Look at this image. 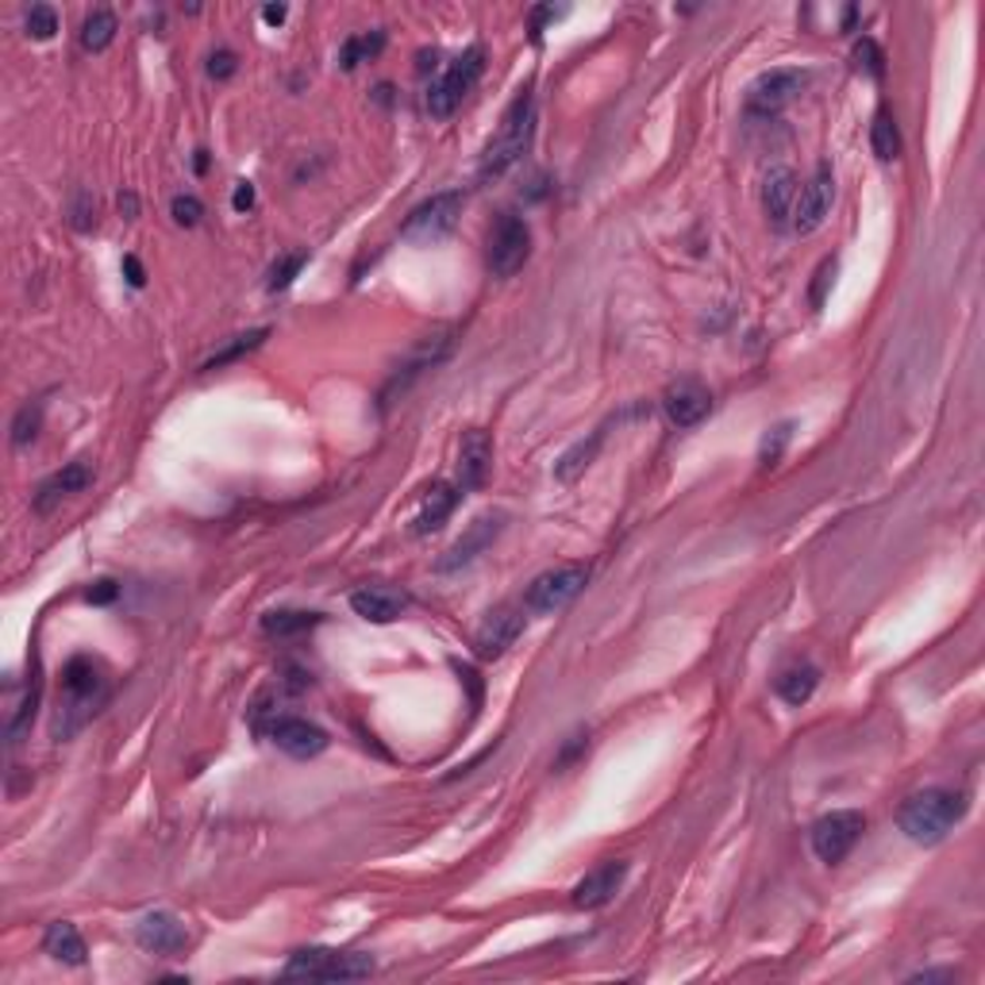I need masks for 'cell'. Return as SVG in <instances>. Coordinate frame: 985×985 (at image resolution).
<instances>
[{"label": "cell", "mask_w": 985, "mask_h": 985, "mask_svg": "<svg viewBox=\"0 0 985 985\" xmlns=\"http://www.w3.org/2000/svg\"><path fill=\"white\" fill-rule=\"evenodd\" d=\"M112 686H108L105 666L93 663L89 655H78L62 666V686H58L54 720H50V736L58 743L73 739L89 720L108 705Z\"/></svg>", "instance_id": "1"}, {"label": "cell", "mask_w": 985, "mask_h": 985, "mask_svg": "<svg viewBox=\"0 0 985 985\" xmlns=\"http://www.w3.org/2000/svg\"><path fill=\"white\" fill-rule=\"evenodd\" d=\"M531 136H536V100H531V89H520L516 100L508 105V112L500 116L497 136L489 139L486 155H481L478 166V181H497L528 155Z\"/></svg>", "instance_id": "2"}, {"label": "cell", "mask_w": 985, "mask_h": 985, "mask_svg": "<svg viewBox=\"0 0 985 985\" xmlns=\"http://www.w3.org/2000/svg\"><path fill=\"white\" fill-rule=\"evenodd\" d=\"M966 816V797L958 789H924L901 805V832L921 847H936L947 839V832Z\"/></svg>", "instance_id": "3"}, {"label": "cell", "mask_w": 985, "mask_h": 985, "mask_svg": "<svg viewBox=\"0 0 985 985\" xmlns=\"http://www.w3.org/2000/svg\"><path fill=\"white\" fill-rule=\"evenodd\" d=\"M378 971L370 955L362 951H331V947H305L293 951L286 963V978H316V982H355L370 978Z\"/></svg>", "instance_id": "4"}, {"label": "cell", "mask_w": 985, "mask_h": 985, "mask_svg": "<svg viewBox=\"0 0 985 985\" xmlns=\"http://www.w3.org/2000/svg\"><path fill=\"white\" fill-rule=\"evenodd\" d=\"M462 200H466L462 189H444V193H431L428 200H420V205L408 212L400 236H405L408 243H420V247H431V243H439V239H447L450 231L458 228Z\"/></svg>", "instance_id": "5"}, {"label": "cell", "mask_w": 985, "mask_h": 985, "mask_svg": "<svg viewBox=\"0 0 985 985\" xmlns=\"http://www.w3.org/2000/svg\"><path fill=\"white\" fill-rule=\"evenodd\" d=\"M481 70H486V50H481V47H466L462 54H458L455 62H450L447 70L439 73V81H431V89H428V112L436 116V120H447V116L455 112V108L462 105L466 97H470V89L478 86Z\"/></svg>", "instance_id": "6"}, {"label": "cell", "mask_w": 985, "mask_h": 985, "mask_svg": "<svg viewBox=\"0 0 985 985\" xmlns=\"http://www.w3.org/2000/svg\"><path fill=\"white\" fill-rule=\"evenodd\" d=\"M589 581V566L586 563H563L555 570H543L536 581L524 593V608L536 616H550V613H563Z\"/></svg>", "instance_id": "7"}, {"label": "cell", "mask_w": 985, "mask_h": 985, "mask_svg": "<svg viewBox=\"0 0 985 985\" xmlns=\"http://www.w3.org/2000/svg\"><path fill=\"white\" fill-rule=\"evenodd\" d=\"M531 258V228L520 216H500L497 228L489 231V273L492 278H513Z\"/></svg>", "instance_id": "8"}, {"label": "cell", "mask_w": 985, "mask_h": 985, "mask_svg": "<svg viewBox=\"0 0 985 985\" xmlns=\"http://www.w3.org/2000/svg\"><path fill=\"white\" fill-rule=\"evenodd\" d=\"M866 820L863 813H855V808H836V813L820 816V820L813 824V850L820 863L836 866L843 863V858L850 855V847L858 843V836H863Z\"/></svg>", "instance_id": "9"}, {"label": "cell", "mask_w": 985, "mask_h": 985, "mask_svg": "<svg viewBox=\"0 0 985 985\" xmlns=\"http://www.w3.org/2000/svg\"><path fill=\"white\" fill-rule=\"evenodd\" d=\"M832 197H836V178H832V166L820 162L805 189L793 200V231L800 236H813L832 212Z\"/></svg>", "instance_id": "10"}, {"label": "cell", "mask_w": 985, "mask_h": 985, "mask_svg": "<svg viewBox=\"0 0 985 985\" xmlns=\"http://www.w3.org/2000/svg\"><path fill=\"white\" fill-rule=\"evenodd\" d=\"M266 736H270V743L278 750H286V755L293 758H316L328 750V732L316 728L312 720H305V716H273L270 724H266Z\"/></svg>", "instance_id": "11"}, {"label": "cell", "mask_w": 985, "mask_h": 985, "mask_svg": "<svg viewBox=\"0 0 985 985\" xmlns=\"http://www.w3.org/2000/svg\"><path fill=\"white\" fill-rule=\"evenodd\" d=\"M500 531H505V513L478 516V520H474L470 528L462 531V536L450 543V550L436 563V570L439 574H455V570H462V566H470L474 558L481 555V550L492 547V539H497Z\"/></svg>", "instance_id": "12"}, {"label": "cell", "mask_w": 985, "mask_h": 985, "mask_svg": "<svg viewBox=\"0 0 985 985\" xmlns=\"http://www.w3.org/2000/svg\"><path fill=\"white\" fill-rule=\"evenodd\" d=\"M808 86V73L805 70H770V73H758L755 86L747 89V108L758 116H774L778 108H786L800 89Z\"/></svg>", "instance_id": "13"}, {"label": "cell", "mask_w": 985, "mask_h": 985, "mask_svg": "<svg viewBox=\"0 0 985 985\" xmlns=\"http://www.w3.org/2000/svg\"><path fill=\"white\" fill-rule=\"evenodd\" d=\"M524 624H528V620H524V608H516V605L492 608L486 620H481L478 636H474V650H478V658L492 663V658L505 655V650L524 636Z\"/></svg>", "instance_id": "14"}, {"label": "cell", "mask_w": 985, "mask_h": 985, "mask_svg": "<svg viewBox=\"0 0 985 985\" xmlns=\"http://www.w3.org/2000/svg\"><path fill=\"white\" fill-rule=\"evenodd\" d=\"M663 412H666V420H670L674 428H697V424L713 412V394H708L700 381L681 378V381H674V386L666 389Z\"/></svg>", "instance_id": "15"}, {"label": "cell", "mask_w": 985, "mask_h": 985, "mask_svg": "<svg viewBox=\"0 0 985 985\" xmlns=\"http://www.w3.org/2000/svg\"><path fill=\"white\" fill-rule=\"evenodd\" d=\"M624 878H628V863H620V858H608V863H600L597 870H589L586 878L574 886V908H600L608 905V901L620 893Z\"/></svg>", "instance_id": "16"}, {"label": "cell", "mask_w": 985, "mask_h": 985, "mask_svg": "<svg viewBox=\"0 0 985 985\" xmlns=\"http://www.w3.org/2000/svg\"><path fill=\"white\" fill-rule=\"evenodd\" d=\"M136 939L139 947L155 951V955H178L189 947V928L173 913H147L136 924Z\"/></svg>", "instance_id": "17"}, {"label": "cell", "mask_w": 985, "mask_h": 985, "mask_svg": "<svg viewBox=\"0 0 985 985\" xmlns=\"http://www.w3.org/2000/svg\"><path fill=\"white\" fill-rule=\"evenodd\" d=\"M492 466V444L481 428H470L462 436V447H458V481L455 486L462 492L486 486V474Z\"/></svg>", "instance_id": "18"}, {"label": "cell", "mask_w": 985, "mask_h": 985, "mask_svg": "<svg viewBox=\"0 0 985 985\" xmlns=\"http://www.w3.org/2000/svg\"><path fill=\"white\" fill-rule=\"evenodd\" d=\"M350 608H355L366 624H394L408 608V597L389 586H362L350 593Z\"/></svg>", "instance_id": "19"}, {"label": "cell", "mask_w": 985, "mask_h": 985, "mask_svg": "<svg viewBox=\"0 0 985 985\" xmlns=\"http://www.w3.org/2000/svg\"><path fill=\"white\" fill-rule=\"evenodd\" d=\"M458 500H462V489L450 486V481H436V486L424 492V505H420V513H416V520H412L416 536H431V531L444 528L447 516L458 508Z\"/></svg>", "instance_id": "20"}, {"label": "cell", "mask_w": 985, "mask_h": 985, "mask_svg": "<svg viewBox=\"0 0 985 985\" xmlns=\"http://www.w3.org/2000/svg\"><path fill=\"white\" fill-rule=\"evenodd\" d=\"M93 481V466L89 462H66L58 474H50V478L39 486L36 492V513H50V508L58 505L62 497H70V492H81Z\"/></svg>", "instance_id": "21"}, {"label": "cell", "mask_w": 985, "mask_h": 985, "mask_svg": "<svg viewBox=\"0 0 985 985\" xmlns=\"http://www.w3.org/2000/svg\"><path fill=\"white\" fill-rule=\"evenodd\" d=\"M447 350H450V339H447V336H428L420 347L412 350V355H408V362H405V366H397L394 381H389V389H386V394H381V397L389 400V397L397 394V389H400V394H405L408 381L420 378V374H424V370H431V366H436V362H444Z\"/></svg>", "instance_id": "22"}, {"label": "cell", "mask_w": 985, "mask_h": 985, "mask_svg": "<svg viewBox=\"0 0 985 985\" xmlns=\"http://www.w3.org/2000/svg\"><path fill=\"white\" fill-rule=\"evenodd\" d=\"M793 200H797V178H793L789 166H774L766 173V186H763V208L770 216V223H786L793 216Z\"/></svg>", "instance_id": "23"}, {"label": "cell", "mask_w": 985, "mask_h": 985, "mask_svg": "<svg viewBox=\"0 0 985 985\" xmlns=\"http://www.w3.org/2000/svg\"><path fill=\"white\" fill-rule=\"evenodd\" d=\"M43 951L50 958H58V963H66V966L86 963V939H81V932L73 928L70 921L50 924V928L43 932Z\"/></svg>", "instance_id": "24"}, {"label": "cell", "mask_w": 985, "mask_h": 985, "mask_svg": "<svg viewBox=\"0 0 985 985\" xmlns=\"http://www.w3.org/2000/svg\"><path fill=\"white\" fill-rule=\"evenodd\" d=\"M816 686H820V670H816L813 663H797L789 666V670L778 674V681H774V689H778V697L786 700V705L800 708L808 697L816 693Z\"/></svg>", "instance_id": "25"}, {"label": "cell", "mask_w": 985, "mask_h": 985, "mask_svg": "<svg viewBox=\"0 0 985 985\" xmlns=\"http://www.w3.org/2000/svg\"><path fill=\"white\" fill-rule=\"evenodd\" d=\"M320 624V613H300V608H273L262 616V631L270 639H293L300 631H312Z\"/></svg>", "instance_id": "26"}, {"label": "cell", "mask_w": 985, "mask_h": 985, "mask_svg": "<svg viewBox=\"0 0 985 985\" xmlns=\"http://www.w3.org/2000/svg\"><path fill=\"white\" fill-rule=\"evenodd\" d=\"M605 436H608V428H597L589 439H581V444H574L570 450H566L563 458H558V466H555V478H558V481H574V478H578V474L586 470V466L593 462V458H597V450H600V444H605Z\"/></svg>", "instance_id": "27"}, {"label": "cell", "mask_w": 985, "mask_h": 985, "mask_svg": "<svg viewBox=\"0 0 985 985\" xmlns=\"http://www.w3.org/2000/svg\"><path fill=\"white\" fill-rule=\"evenodd\" d=\"M116 31H120V23H116L112 8H93V12L86 16V23H81V47L100 54V50L112 47Z\"/></svg>", "instance_id": "28"}, {"label": "cell", "mask_w": 985, "mask_h": 985, "mask_svg": "<svg viewBox=\"0 0 985 985\" xmlns=\"http://www.w3.org/2000/svg\"><path fill=\"white\" fill-rule=\"evenodd\" d=\"M870 150L882 158V162H893V158L901 155V136H897V123H893V116L882 108L878 116H874L870 123Z\"/></svg>", "instance_id": "29"}, {"label": "cell", "mask_w": 985, "mask_h": 985, "mask_svg": "<svg viewBox=\"0 0 985 985\" xmlns=\"http://www.w3.org/2000/svg\"><path fill=\"white\" fill-rule=\"evenodd\" d=\"M266 336H270V328H255V331H247V336H236V344H228L223 350H216V355L208 358V362L200 366V370H220V366L236 362V358L250 355V350H255V347H262V339H266Z\"/></svg>", "instance_id": "30"}, {"label": "cell", "mask_w": 985, "mask_h": 985, "mask_svg": "<svg viewBox=\"0 0 985 985\" xmlns=\"http://www.w3.org/2000/svg\"><path fill=\"white\" fill-rule=\"evenodd\" d=\"M305 262H308L305 250H293V255H281L278 262H273V270H270V293H281V289L293 286V278H297L300 270H305Z\"/></svg>", "instance_id": "31"}, {"label": "cell", "mask_w": 985, "mask_h": 985, "mask_svg": "<svg viewBox=\"0 0 985 985\" xmlns=\"http://www.w3.org/2000/svg\"><path fill=\"white\" fill-rule=\"evenodd\" d=\"M386 47V31H374V36H358V39H347V47H344V70H355L358 62H362V58H374L378 54V50Z\"/></svg>", "instance_id": "32"}, {"label": "cell", "mask_w": 985, "mask_h": 985, "mask_svg": "<svg viewBox=\"0 0 985 985\" xmlns=\"http://www.w3.org/2000/svg\"><path fill=\"white\" fill-rule=\"evenodd\" d=\"M23 28H28V36L39 39V43H43V39H54V31H58L54 8H50V4H31L28 16H23Z\"/></svg>", "instance_id": "33"}, {"label": "cell", "mask_w": 985, "mask_h": 985, "mask_svg": "<svg viewBox=\"0 0 985 985\" xmlns=\"http://www.w3.org/2000/svg\"><path fill=\"white\" fill-rule=\"evenodd\" d=\"M39 424H43V408L39 405H23L12 420V444L16 447H28L31 439L39 436Z\"/></svg>", "instance_id": "34"}, {"label": "cell", "mask_w": 985, "mask_h": 985, "mask_svg": "<svg viewBox=\"0 0 985 985\" xmlns=\"http://www.w3.org/2000/svg\"><path fill=\"white\" fill-rule=\"evenodd\" d=\"M36 705H39V681L28 689V697H23V705L16 708V716H12V720H8V743H12V747L23 739V732H28V724L36 720Z\"/></svg>", "instance_id": "35"}, {"label": "cell", "mask_w": 985, "mask_h": 985, "mask_svg": "<svg viewBox=\"0 0 985 985\" xmlns=\"http://www.w3.org/2000/svg\"><path fill=\"white\" fill-rule=\"evenodd\" d=\"M855 62H858V70H866L870 78H882V73H886V54H882V47L874 43V39H858Z\"/></svg>", "instance_id": "36"}, {"label": "cell", "mask_w": 985, "mask_h": 985, "mask_svg": "<svg viewBox=\"0 0 985 985\" xmlns=\"http://www.w3.org/2000/svg\"><path fill=\"white\" fill-rule=\"evenodd\" d=\"M789 436H793V424H778V428L763 439V447H758V462H763V466L778 462L782 450H786V444H789Z\"/></svg>", "instance_id": "37"}, {"label": "cell", "mask_w": 985, "mask_h": 985, "mask_svg": "<svg viewBox=\"0 0 985 985\" xmlns=\"http://www.w3.org/2000/svg\"><path fill=\"white\" fill-rule=\"evenodd\" d=\"M170 212H173V220H178L181 228H197L200 216H205V205H200L197 197H189V193H178V197H173V205H170Z\"/></svg>", "instance_id": "38"}, {"label": "cell", "mask_w": 985, "mask_h": 985, "mask_svg": "<svg viewBox=\"0 0 985 985\" xmlns=\"http://www.w3.org/2000/svg\"><path fill=\"white\" fill-rule=\"evenodd\" d=\"M70 216H73V228H78V231H89V228H93V223H97V200L89 197V193H78V197H73Z\"/></svg>", "instance_id": "39"}, {"label": "cell", "mask_w": 985, "mask_h": 985, "mask_svg": "<svg viewBox=\"0 0 985 985\" xmlns=\"http://www.w3.org/2000/svg\"><path fill=\"white\" fill-rule=\"evenodd\" d=\"M236 70H239V58H236V50H216V54L208 58V78H216V81H228Z\"/></svg>", "instance_id": "40"}, {"label": "cell", "mask_w": 985, "mask_h": 985, "mask_svg": "<svg viewBox=\"0 0 985 985\" xmlns=\"http://www.w3.org/2000/svg\"><path fill=\"white\" fill-rule=\"evenodd\" d=\"M832 273H836V258H828V262L816 270V286H813V305L820 308L824 305V289L832 286Z\"/></svg>", "instance_id": "41"}, {"label": "cell", "mask_w": 985, "mask_h": 985, "mask_svg": "<svg viewBox=\"0 0 985 985\" xmlns=\"http://www.w3.org/2000/svg\"><path fill=\"white\" fill-rule=\"evenodd\" d=\"M116 593H120V586H116V581H97V586L89 589L86 597L93 600V605H108V600H112Z\"/></svg>", "instance_id": "42"}, {"label": "cell", "mask_w": 985, "mask_h": 985, "mask_svg": "<svg viewBox=\"0 0 985 985\" xmlns=\"http://www.w3.org/2000/svg\"><path fill=\"white\" fill-rule=\"evenodd\" d=\"M231 205H236V212H247V208L255 205V186H250V181H239L236 197H231Z\"/></svg>", "instance_id": "43"}, {"label": "cell", "mask_w": 985, "mask_h": 985, "mask_svg": "<svg viewBox=\"0 0 985 985\" xmlns=\"http://www.w3.org/2000/svg\"><path fill=\"white\" fill-rule=\"evenodd\" d=\"M123 273H128V281H131V286H136V289L147 281V278H143V266H139V258H136V255L123 258Z\"/></svg>", "instance_id": "44"}, {"label": "cell", "mask_w": 985, "mask_h": 985, "mask_svg": "<svg viewBox=\"0 0 985 985\" xmlns=\"http://www.w3.org/2000/svg\"><path fill=\"white\" fill-rule=\"evenodd\" d=\"M120 212L128 216V220H136V212H139V200H136V193H120Z\"/></svg>", "instance_id": "45"}, {"label": "cell", "mask_w": 985, "mask_h": 985, "mask_svg": "<svg viewBox=\"0 0 985 985\" xmlns=\"http://www.w3.org/2000/svg\"><path fill=\"white\" fill-rule=\"evenodd\" d=\"M262 20H266V23H281V20H286V4H270V8H262Z\"/></svg>", "instance_id": "46"}]
</instances>
